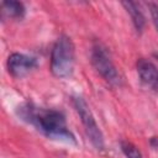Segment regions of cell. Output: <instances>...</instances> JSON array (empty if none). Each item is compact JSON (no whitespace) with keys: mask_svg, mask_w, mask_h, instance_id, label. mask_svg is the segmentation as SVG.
<instances>
[{"mask_svg":"<svg viewBox=\"0 0 158 158\" xmlns=\"http://www.w3.org/2000/svg\"><path fill=\"white\" fill-rule=\"evenodd\" d=\"M120 146H121V151L126 156V158H143L141 151L133 143H131L128 141H122L120 143Z\"/></svg>","mask_w":158,"mask_h":158,"instance_id":"cell-9","label":"cell"},{"mask_svg":"<svg viewBox=\"0 0 158 158\" xmlns=\"http://www.w3.org/2000/svg\"><path fill=\"white\" fill-rule=\"evenodd\" d=\"M25 6L20 1H2L1 2V14L2 17L11 20H21L25 16Z\"/></svg>","mask_w":158,"mask_h":158,"instance_id":"cell-8","label":"cell"},{"mask_svg":"<svg viewBox=\"0 0 158 158\" xmlns=\"http://www.w3.org/2000/svg\"><path fill=\"white\" fill-rule=\"evenodd\" d=\"M73 105H74V109H75V111L78 112V115L80 117V121L84 126L85 133L89 137L91 144L99 151L104 149L102 132L99 128V126L95 121V117H94L89 105L86 104V101L80 96H74L73 98Z\"/></svg>","mask_w":158,"mask_h":158,"instance_id":"cell-4","label":"cell"},{"mask_svg":"<svg viewBox=\"0 0 158 158\" xmlns=\"http://www.w3.org/2000/svg\"><path fill=\"white\" fill-rule=\"evenodd\" d=\"M122 5L126 9V11L130 14L132 23H133L136 31L141 33L143 31V28H144L146 19H144V15H143L139 5L137 2H133V1H123Z\"/></svg>","mask_w":158,"mask_h":158,"instance_id":"cell-7","label":"cell"},{"mask_svg":"<svg viewBox=\"0 0 158 158\" xmlns=\"http://www.w3.org/2000/svg\"><path fill=\"white\" fill-rule=\"evenodd\" d=\"M75 54L72 40L62 35L54 43L51 53V72L54 77L64 79L69 78L74 72Z\"/></svg>","mask_w":158,"mask_h":158,"instance_id":"cell-2","label":"cell"},{"mask_svg":"<svg viewBox=\"0 0 158 158\" xmlns=\"http://www.w3.org/2000/svg\"><path fill=\"white\" fill-rule=\"evenodd\" d=\"M7 70L14 78H23L35 68H37V59L23 53H12L7 58Z\"/></svg>","mask_w":158,"mask_h":158,"instance_id":"cell-5","label":"cell"},{"mask_svg":"<svg viewBox=\"0 0 158 158\" xmlns=\"http://www.w3.org/2000/svg\"><path fill=\"white\" fill-rule=\"evenodd\" d=\"M137 73L139 75L141 81L153 89H158V69L157 67L147 60V59H138L137 60Z\"/></svg>","mask_w":158,"mask_h":158,"instance_id":"cell-6","label":"cell"},{"mask_svg":"<svg viewBox=\"0 0 158 158\" xmlns=\"http://www.w3.org/2000/svg\"><path fill=\"white\" fill-rule=\"evenodd\" d=\"M91 64L106 83L112 86L121 85V75L114 64L107 48L101 43H95L91 48Z\"/></svg>","mask_w":158,"mask_h":158,"instance_id":"cell-3","label":"cell"},{"mask_svg":"<svg viewBox=\"0 0 158 158\" xmlns=\"http://www.w3.org/2000/svg\"><path fill=\"white\" fill-rule=\"evenodd\" d=\"M16 112L22 121L32 125L47 138L64 143H77V139L67 127L65 117L60 111L41 107L32 102H23L17 107Z\"/></svg>","mask_w":158,"mask_h":158,"instance_id":"cell-1","label":"cell"},{"mask_svg":"<svg viewBox=\"0 0 158 158\" xmlns=\"http://www.w3.org/2000/svg\"><path fill=\"white\" fill-rule=\"evenodd\" d=\"M147 5H148V9H149V12L152 16V21H153V23L158 31V5L154 2H149Z\"/></svg>","mask_w":158,"mask_h":158,"instance_id":"cell-10","label":"cell"},{"mask_svg":"<svg viewBox=\"0 0 158 158\" xmlns=\"http://www.w3.org/2000/svg\"><path fill=\"white\" fill-rule=\"evenodd\" d=\"M157 57H158V56H157Z\"/></svg>","mask_w":158,"mask_h":158,"instance_id":"cell-11","label":"cell"}]
</instances>
